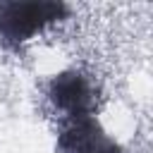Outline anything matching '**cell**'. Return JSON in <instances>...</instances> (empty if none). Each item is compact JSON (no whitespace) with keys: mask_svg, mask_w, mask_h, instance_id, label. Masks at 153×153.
<instances>
[{"mask_svg":"<svg viewBox=\"0 0 153 153\" xmlns=\"http://www.w3.org/2000/svg\"><path fill=\"white\" fill-rule=\"evenodd\" d=\"M57 151L60 153H124V148L105 134L93 112L67 115L60 122L57 131Z\"/></svg>","mask_w":153,"mask_h":153,"instance_id":"cell-2","label":"cell"},{"mask_svg":"<svg viewBox=\"0 0 153 153\" xmlns=\"http://www.w3.org/2000/svg\"><path fill=\"white\" fill-rule=\"evenodd\" d=\"M48 100L62 117L76 112H93L96 110V88L91 79L76 69H67L55 74L48 81Z\"/></svg>","mask_w":153,"mask_h":153,"instance_id":"cell-3","label":"cell"},{"mask_svg":"<svg viewBox=\"0 0 153 153\" xmlns=\"http://www.w3.org/2000/svg\"><path fill=\"white\" fill-rule=\"evenodd\" d=\"M69 7L53 0H0V43L17 48L45 26L65 19Z\"/></svg>","mask_w":153,"mask_h":153,"instance_id":"cell-1","label":"cell"}]
</instances>
